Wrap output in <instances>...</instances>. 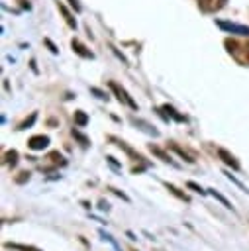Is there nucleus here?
Masks as SVG:
<instances>
[{
  "instance_id": "9d476101",
  "label": "nucleus",
  "mask_w": 249,
  "mask_h": 251,
  "mask_svg": "<svg viewBox=\"0 0 249 251\" xmlns=\"http://www.w3.org/2000/svg\"><path fill=\"white\" fill-rule=\"evenodd\" d=\"M133 124H135V126H139V127H141L145 133H149V135H153V137H157V135H159V131H157L153 126H149L147 122H143V120H137V118H133Z\"/></svg>"
},
{
  "instance_id": "412c9836",
  "label": "nucleus",
  "mask_w": 249,
  "mask_h": 251,
  "mask_svg": "<svg viewBox=\"0 0 249 251\" xmlns=\"http://www.w3.org/2000/svg\"><path fill=\"white\" fill-rule=\"evenodd\" d=\"M90 92H94V94H96L98 98H102V100H104V98H108V96H106L102 90H98V88H90Z\"/></svg>"
},
{
  "instance_id": "f257e3e1",
  "label": "nucleus",
  "mask_w": 249,
  "mask_h": 251,
  "mask_svg": "<svg viewBox=\"0 0 249 251\" xmlns=\"http://www.w3.org/2000/svg\"><path fill=\"white\" fill-rule=\"evenodd\" d=\"M108 86H110V90L116 94V98H118L122 104H125V106H127V108H131V110H137V102L129 96V92H127L124 86H120V84H118V82H114V80H110V82H108Z\"/></svg>"
},
{
  "instance_id": "aec40b11",
  "label": "nucleus",
  "mask_w": 249,
  "mask_h": 251,
  "mask_svg": "<svg viewBox=\"0 0 249 251\" xmlns=\"http://www.w3.org/2000/svg\"><path fill=\"white\" fill-rule=\"evenodd\" d=\"M25 180H29V173H25V171L20 173V176H16V182H18V184H24Z\"/></svg>"
},
{
  "instance_id": "1a4fd4ad",
  "label": "nucleus",
  "mask_w": 249,
  "mask_h": 251,
  "mask_svg": "<svg viewBox=\"0 0 249 251\" xmlns=\"http://www.w3.org/2000/svg\"><path fill=\"white\" fill-rule=\"evenodd\" d=\"M208 192H210V194H212V196H214V198H216V200H218V202H220V204H222L224 208H227V210H231V212H235V208L231 206V202H229V200H227V198H225L224 194H220V192H218V190H214V188H210Z\"/></svg>"
},
{
  "instance_id": "dca6fc26",
  "label": "nucleus",
  "mask_w": 249,
  "mask_h": 251,
  "mask_svg": "<svg viewBox=\"0 0 249 251\" xmlns=\"http://www.w3.org/2000/svg\"><path fill=\"white\" fill-rule=\"evenodd\" d=\"M16 163H18V153L12 149V151L6 153V165H12V167H14Z\"/></svg>"
},
{
  "instance_id": "9b49d317",
  "label": "nucleus",
  "mask_w": 249,
  "mask_h": 251,
  "mask_svg": "<svg viewBox=\"0 0 249 251\" xmlns=\"http://www.w3.org/2000/svg\"><path fill=\"white\" fill-rule=\"evenodd\" d=\"M169 147H171V149H173L174 153H178V155H180V157H182V159H184L186 163H194V157H192V155H188V153H186L184 149H180V147H178L176 143H171Z\"/></svg>"
},
{
  "instance_id": "b1692460",
  "label": "nucleus",
  "mask_w": 249,
  "mask_h": 251,
  "mask_svg": "<svg viewBox=\"0 0 249 251\" xmlns=\"http://www.w3.org/2000/svg\"><path fill=\"white\" fill-rule=\"evenodd\" d=\"M45 43H47V47L51 49V53H57V47H55V45H53V43H51L49 39H45Z\"/></svg>"
},
{
  "instance_id": "2eb2a0df",
  "label": "nucleus",
  "mask_w": 249,
  "mask_h": 251,
  "mask_svg": "<svg viewBox=\"0 0 249 251\" xmlns=\"http://www.w3.org/2000/svg\"><path fill=\"white\" fill-rule=\"evenodd\" d=\"M75 122L78 124V126H86V122H88V118H86V114L84 112H75Z\"/></svg>"
},
{
  "instance_id": "0eeeda50",
  "label": "nucleus",
  "mask_w": 249,
  "mask_h": 251,
  "mask_svg": "<svg viewBox=\"0 0 249 251\" xmlns=\"http://www.w3.org/2000/svg\"><path fill=\"white\" fill-rule=\"evenodd\" d=\"M161 114H163L165 118H169V116H171V118H174L176 122H186V116L178 114V112H176V110H174L173 106H169V104H165V106L161 108Z\"/></svg>"
},
{
  "instance_id": "ddd939ff",
  "label": "nucleus",
  "mask_w": 249,
  "mask_h": 251,
  "mask_svg": "<svg viewBox=\"0 0 249 251\" xmlns=\"http://www.w3.org/2000/svg\"><path fill=\"white\" fill-rule=\"evenodd\" d=\"M59 12H61V14H63V16H65V22H67V24H69V27H73V29H75V27H76V22H75V20H73V16H71V14H69V12H67V8H65V6H61V4H59Z\"/></svg>"
},
{
  "instance_id": "393cba45",
  "label": "nucleus",
  "mask_w": 249,
  "mask_h": 251,
  "mask_svg": "<svg viewBox=\"0 0 249 251\" xmlns=\"http://www.w3.org/2000/svg\"><path fill=\"white\" fill-rule=\"evenodd\" d=\"M69 2H71V6H73V8L76 10V12H80V4H78L76 0H69Z\"/></svg>"
},
{
  "instance_id": "f8f14e48",
  "label": "nucleus",
  "mask_w": 249,
  "mask_h": 251,
  "mask_svg": "<svg viewBox=\"0 0 249 251\" xmlns=\"http://www.w3.org/2000/svg\"><path fill=\"white\" fill-rule=\"evenodd\" d=\"M224 175H225V176H227V178H229V180H231V182H233V184H235V186H237L241 192H247V194H249V188H247V186H245L241 180H237V178H235V176H233L229 171H224Z\"/></svg>"
},
{
  "instance_id": "a211bd4d",
  "label": "nucleus",
  "mask_w": 249,
  "mask_h": 251,
  "mask_svg": "<svg viewBox=\"0 0 249 251\" xmlns=\"http://www.w3.org/2000/svg\"><path fill=\"white\" fill-rule=\"evenodd\" d=\"M186 186H188V188H192V190H194V192H198V194H206V190H204L202 186H198L196 182H192V180H188V182H186Z\"/></svg>"
},
{
  "instance_id": "423d86ee",
  "label": "nucleus",
  "mask_w": 249,
  "mask_h": 251,
  "mask_svg": "<svg viewBox=\"0 0 249 251\" xmlns=\"http://www.w3.org/2000/svg\"><path fill=\"white\" fill-rule=\"evenodd\" d=\"M71 47H73V51H75L76 55H80L82 59H92V57H94L92 51H88L86 45H82L78 39H73V41H71Z\"/></svg>"
},
{
  "instance_id": "20e7f679",
  "label": "nucleus",
  "mask_w": 249,
  "mask_h": 251,
  "mask_svg": "<svg viewBox=\"0 0 249 251\" xmlns=\"http://www.w3.org/2000/svg\"><path fill=\"white\" fill-rule=\"evenodd\" d=\"M27 145H29V149H33V151H41V149H45V147L49 145V137H47V135H33V137L27 141Z\"/></svg>"
},
{
  "instance_id": "7ed1b4c3",
  "label": "nucleus",
  "mask_w": 249,
  "mask_h": 251,
  "mask_svg": "<svg viewBox=\"0 0 249 251\" xmlns=\"http://www.w3.org/2000/svg\"><path fill=\"white\" fill-rule=\"evenodd\" d=\"M196 2H198V8H200L202 12H206V14H214V12L222 10V8L225 6L227 0H196Z\"/></svg>"
},
{
  "instance_id": "f3484780",
  "label": "nucleus",
  "mask_w": 249,
  "mask_h": 251,
  "mask_svg": "<svg viewBox=\"0 0 249 251\" xmlns=\"http://www.w3.org/2000/svg\"><path fill=\"white\" fill-rule=\"evenodd\" d=\"M35 118H37V114H31V116H29V118H27L25 122H22V124L18 126V129H25V127H29V126H31V124L35 122Z\"/></svg>"
},
{
  "instance_id": "6e6552de",
  "label": "nucleus",
  "mask_w": 249,
  "mask_h": 251,
  "mask_svg": "<svg viewBox=\"0 0 249 251\" xmlns=\"http://www.w3.org/2000/svg\"><path fill=\"white\" fill-rule=\"evenodd\" d=\"M149 149H151V153H155V155H157V157H159L163 163H169V165H174V167H176V163L171 159V155H167V153H165L161 147H157V145H149Z\"/></svg>"
},
{
  "instance_id": "5701e85b",
  "label": "nucleus",
  "mask_w": 249,
  "mask_h": 251,
  "mask_svg": "<svg viewBox=\"0 0 249 251\" xmlns=\"http://www.w3.org/2000/svg\"><path fill=\"white\" fill-rule=\"evenodd\" d=\"M243 53H245V63H249V43L243 45Z\"/></svg>"
},
{
  "instance_id": "f03ea898",
  "label": "nucleus",
  "mask_w": 249,
  "mask_h": 251,
  "mask_svg": "<svg viewBox=\"0 0 249 251\" xmlns=\"http://www.w3.org/2000/svg\"><path fill=\"white\" fill-rule=\"evenodd\" d=\"M216 25H218L220 29H224L225 33H233V35H249V27H247V25H239V24L224 22V20H218Z\"/></svg>"
},
{
  "instance_id": "4468645a",
  "label": "nucleus",
  "mask_w": 249,
  "mask_h": 251,
  "mask_svg": "<svg viewBox=\"0 0 249 251\" xmlns=\"http://www.w3.org/2000/svg\"><path fill=\"white\" fill-rule=\"evenodd\" d=\"M165 186H167V188H169V190H171V192H173L174 196H178L180 200H184V202H188V196H186L184 192H180V190H178L176 186H173V184H169V182H165Z\"/></svg>"
},
{
  "instance_id": "6ab92c4d",
  "label": "nucleus",
  "mask_w": 249,
  "mask_h": 251,
  "mask_svg": "<svg viewBox=\"0 0 249 251\" xmlns=\"http://www.w3.org/2000/svg\"><path fill=\"white\" fill-rule=\"evenodd\" d=\"M73 135H75V137H76V139L80 141V145H82V147H86V145H88V139H86V137H84L82 133H78L76 129H73Z\"/></svg>"
},
{
  "instance_id": "4be33fe9",
  "label": "nucleus",
  "mask_w": 249,
  "mask_h": 251,
  "mask_svg": "<svg viewBox=\"0 0 249 251\" xmlns=\"http://www.w3.org/2000/svg\"><path fill=\"white\" fill-rule=\"evenodd\" d=\"M110 190H112V192H114V194H118V196H120V198H122V200H125V202H129V198H127V196H125V194H124V192H120V190H116V188H110Z\"/></svg>"
},
{
  "instance_id": "39448f33",
  "label": "nucleus",
  "mask_w": 249,
  "mask_h": 251,
  "mask_svg": "<svg viewBox=\"0 0 249 251\" xmlns=\"http://www.w3.org/2000/svg\"><path fill=\"white\" fill-rule=\"evenodd\" d=\"M218 157H220L225 165H229L233 171H239V163H237V159H235L229 151H225V149H222V147H220V149H218Z\"/></svg>"
}]
</instances>
